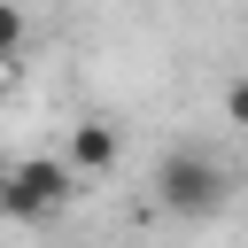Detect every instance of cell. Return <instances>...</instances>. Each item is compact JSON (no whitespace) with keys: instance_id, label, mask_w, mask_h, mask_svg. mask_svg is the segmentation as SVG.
Masks as SVG:
<instances>
[{"instance_id":"2","label":"cell","mask_w":248,"mask_h":248,"mask_svg":"<svg viewBox=\"0 0 248 248\" xmlns=\"http://www.w3.org/2000/svg\"><path fill=\"white\" fill-rule=\"evenodd\" d=\"M70 194H78L70 155H23V163H8V170H0V217H16V225L54 217Z\"/></svg>"},{"instance_id":"3","label":"cell","mask_w":248,"mask_h":248,"mask_svg":"<svg viewBox=\"0 0 248 248\" xmlns=\"http://www.w3.org/2000/svg\"><path fill=\"white\" fill-rule=\"evenodd\" d=\"M124 155V140H116V124H101V116H85L78 132H70V170H108Z\"/></svg>"},{"instance_id":"1","label":"cell","mask_w":248,"mask_h":248,"mask_svg":"<svg viewBox=\"0 0 248 248\" xmlns=\"http://www.w3.org/2000/svg\"><path fill=\"white\" fill-rule=\"evenodd\" d=\"M155 202H163L170 217H217V209L232 202V178H225L217 155H202V147H170V155L155 163Z\"/></svg>"},{"instance_id":"5","label":"cell","mask_w":248,"mask_h":248,"mask_svg":"<svg viewBox=\"0 0 248 248\" xmlns=\"http://www.w3.org/2000/svg\"><path fill=\"white\" fill-rule=\"evenodd\" d=\"M225 116L248 132V78H232V85H225Z\"/></svg>"},{"instance_id":"4","label":"cell","mask_w":248,"mask_h":248,"mask_svg":"<svg viewBox=\"0 0 248 248\" xmlns=\"http://www.w3.org/2000/svg\"><path fill=\"white\" fill-rule=\"evenodd\" d=\"M16 54H23V8L0 0V62H16Z\"/></svg>"}]
</instances>
